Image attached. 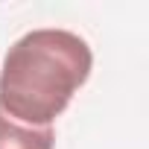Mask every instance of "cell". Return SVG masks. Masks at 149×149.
<instances>
[{"label": "cell", "instance_id": "6da1fadb", "mask_svg": "<svg viewBox=\"0 0 149 149\" xmlns=\"http://www.w3.org/2000/svg\"><path fill=\"white\" fill-rule=\"evenodd\" d=\"M91 47L70 29H32L3 56L0 111L26 126H50L91 76Z\"/></svg>", "mask_w": 149, "mask_h": 149}, {"label": "cell", "instance_id": "7a4b0ae2", "mask_svg": "<svg viewBox=\"0 0 149 149\" xmlns=\"http://www.w3.org/2000/svg\"><path fill=\"white\" fill-rule=\"evenodd\" d=\"M0 149H56L53 126H26L0 111Z\"/></svg>", "mask_w": 149, "mask_h": 149}]
</instances>
